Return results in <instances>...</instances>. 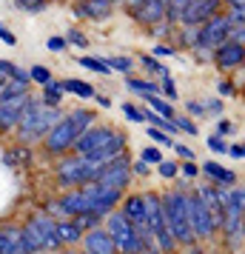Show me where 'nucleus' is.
Segmentation results:
<instances>
[{
    "mask_svg": "<svg viewBox=\"0 0 245 254\" xmlns=\"http://www.w3.org/2000/svg\"><path fill=\"white\" fill-rule=\"evenodd\" d=\"M57 208L63 211V214L77 217V214H83V211H89V197L83 194V191H71V194H66L63 200H60Z\"/></svg>",
    "mask_w": 245,
    "mask_h": 254,
    "instance_id": "obj_17",
    "label": "nucleus"
},
{
    "mask_svg": "<svg viewBox=\"0 0 245 254\" xmlns=\"http://www.w3.org/2000/svg\"><path fill=\"white\" fill-rule=\"evenodd\" d=\"M160 92H165L168 97H177V89H174V83H171V77H165V83L160 86Z\"/></svg>",
    "mask_w": 245,
    "mask_h": 254,
    "instance_id": "obj_44",
    "label": "nucleus"
},
{
    "mask_svg": "<svg viewBox=\"0 0 245 254\" xmlns=\"http://www.w3.org/2000/svg\"><path fill=\"white\" fill-rule=\"evenodd\" d=\"M0 254H14V246H12V240L6 237V231L0 234Z\"/></svg>",
    "mask_w": 245,
    "mask_h": 254,
    "instance_id": "obj_40",
    "label": "nucleus"
},
{
    "mask_svg": "<svg viewBox=\"0 0 245 254\" xmlns=\"http://www.w3.org/2000/svg\"><path fill=\"white\" fill-rule=\"evenodd\" d=\"M0 83H3V71H0Z\"/></svg>",
    "mask_w": 245,
    "mask_h": 254,
    "instance_id": "obj_55",
    "label": "nucleus"
},
{
    "mask_svg": "<svg viewBox=\"0 0 245 254\" xmlns=\"http://www.w3.org/2000/svg\"><path fill=\"white\" fill-rule=\"evenodd\" d=\"M165 9H168V6H165L163 0H143L140 6H134V9H131V14H134L140 23L154 26L157 20H165V17H168Z\"/></svg>",
    "mask_w": 245,
    "mask_h": 254,
    "instance_id": "obj_15",
    "label": "nucleus"
},
{
    "mask_svg": "<svg viewBox=\"0 0 245 254\" xmlns=\"http://www.w3.org/2000/svg\"><path fill=\"white\" fill-rule=\"evenodd\" d=\"M188 223H191V231H194V237L199 240H205L214 234V226H211V214L205 203L199 200V197H188Z\"/></svg>",
    "mask_w": 245,
    "mask_h": 254,
    "instance_id": "obj_8",
    "label": "nucleus"
},
{
    "mask_svg": "<svg viewBox=\"0 0 245 254\" xmlns=\"http://www.w3.org/2000/svg\"><path fill=\"white\" fill-rule=\"evenodd\" d=\"M63 86V92H71V94H80V97H94V89L89 86V83H83V80H63L60 83Z\"/></svg>",
    "mask_w": 245,
    "mask_h": 254,
    "instance_id": "obj_21",
    "label": "nucleus"
},
{
    "mask_svg": "<svg viewBox=\"0 0 245 254\" xmlns=\"http://www.w3.org/2000/svg\"><path fill=\"white\" fill-rule=\"evenodd\" d=\"M220 94H225V97H228V94H234V83L222 80V83H220Z\"/></svg>",
    "mask_w": 245,
    "mask_h": 254,
    "instance_id": "obj_51",
    "label": "nucleus"
},
{
    "mask_svg": "<svg viewBox=\"0 0 245 254\" xmlns=\"http://www.w3.org/2000/svg\"><path fill=\"white\" fill-rule=\"evenodd\" d=\"M148 137H151L154 143H160V146H165V149H168V146H174V143H171V137L165 134L163 128H157V126H151V128H148Z\"/></svg>",
    "mask_w": 245,
    "mask_h": 254,
    "instance_id": "obj_32",
    "label": "nucleus"
},
{
    "mask_svg": "<svg viewBox=\"0 0 245 254\" xmlns=\"http://www.w3.org/2000/svg\"><path fill=\"white\" fill-rule=\"evenodd\" d=\"M214 60L220 69H237L243 63V43H234V40H222L220 46H214Z\"/></svg>",
    "mask_w": 245,
    "mask_h": 254,
    "instance_id": "obj_14",
    "label": "nucleus"
},
{
    "mask_svg": "<svg viewBox=\"0 0 245 254\" xmlns=\"http://www.w3.org/2000/svg\"><path fill=\"white\" fill-rule=\"evenodd\" d=\"M71 123H74V128H77V134H80V131H86V128L92 126L94 123V112H86V109H77V112H74V115L69 117Z\"/></svg>",
    "mask_w": 245,
    "mask_h": 254,
    "instance_id": "obj_23",
    "label": "nucleus"
},
{
    "mask_svg": "<svg viewBox=\"0 0 245 254\" xmlns=\"http://www.w3.org/2000/svg\"><path fill=\"white\" fill-rule=\"evenodd\" d=\"M174 149L180 151V154H183L186 160H191V157H194V151H191V149H186V146H174Z\"/></svg>",
    "mask_w": 245,
    "mask_h": 254,
    "instance_id": "obj_53",
    "label": "nucleus"
},
{
    "mask_svg": "<svg viewBox=\"0 0 245 254\" xmlns=\"http://www.w3.org/2000/svg\"><path fill=\"white\" fill-rule=\"evenodd\" d=\"M123 146H126V137H123V134H117L111 143H105L103 149H94V151H89V154H83V157H86V163H89V166L100 169V166H105L108 160L120 157V154H123Z\"/></svg>",
    "mask_w": 245,
    "mask_h": 254,
    "instance_id": "obj_13",
    "label": "nucleus"
},
{
    "mask_svg": "<svg viewBox=\"0 0 245 254\" xmlns=\"http://www.w3.org/2000/svg\"><path fill=\"white\" fill-rule=\"evenodd\" d=\"M77 63H80V66H86V69H92V71H100V74H108V71H111L105 60H97V58H80Z\"/></svg>",
    "mask_w": 245,
    "mask_h": 254,
    "instance_id": "obj_27",
    "label": "nucleus"
},
{
    "mask_svg": "<svg viewBox=\"0 0 245 254\" xmlns=\"http://www.w3.org/2000/svg\"><path fill=\"white\" fill-rule=\"evenodd\" d=\"M123 214L134 223V220H140L143 217V197H129L126 200V208H123Z\"/></svg>",
    "mask_w": 245,
    "mask_h": 254,
    "instance_id": "obj_25",
    "label": "nucleus"
},
{
    "mask_svg": "<svg viewBox=\"0 0 245 254\" xmlns=\"http://www.w3.org/2000/svg\"><path fill=\"white\" fill-rule=\"evenodd\" d=\"M154 55H157V58H171V55H174V49H168V46H157V49H154Z\"/></svg>",
    "mask_w": 245,
    "mask_h": 254,
    "instance_id": "obj_50",
    "label": "nucleus"
},
{
    "mask_svg": "<svg viewBox=\"0 0 245 254\" xmlns=\"http://www.w3.org/2000/svg\"><path fill=\"white\" fill-rule=\"evenodd\" d=\"M23 237L35 246L37 252H40V249H60V246H63V243L57 240V234H54V220H49V217L29 220L23 226Z\"/></svg>",
    "mask_w": 245,
    "mask_h": 254,
    "instance_id": "obj_3",
    "label": "nucleus"
},
{
    "mask_svg": "<svg viewBox=\"0 0 245 254\" xmlns=\"http://www.w3.org/2000/svg\"><path fill=\"white\" fill-rule=\"evenodd\" d=\"M74 223L80 226V229H97V223H100V214H94V211H83L74 217Z\"/></svg>",
    "mask_w": 245,
    "mask_h": 254,
    "instance_id": "obj_29",
    "label": "nucleus"
},
{
    "mask_svg": "<svg viewBox=\"0 0 245 254\" xmlns=\"http://www.w3.org/2000/svg\"><path fill=\"white\" fill-rule=\"evenodd\" d=\"M43 86H46V89H43V94H46V103L49 106H57L60 97H63V86H60V83H54V80L43 83Z\"/></svg>",
    "mask_w": 245,
    "mask_h": 254,
    "instance_id": "obj_26",
    "label": "nucleus"
},
{
    "mask_svg": "<svg viewBox=\"0 0 245 254\" xmlns=\"http://www.w3.org/2000/svg\"><path fill=\"white\" fill-rule=\"evenodd\" d=\"M86 252H92V254H114L117 246H114V240H111L108 231L92 229L89 234H86Z\"/></svg>",
    "mask_w": 245,
    "mask_h": 254,
    "instance_id": "obj_16",
    "label": "nucleus"
},
{
    "mask_svg": "<svg viewBox=\"0 0 245 254\" xmlns=\"http://www.w3.org/2000/svg\"><path fill=\"white\" fill-rule=\"evenodd\" d=\"M205 109H211V115H220V112H222V103H220V100H211Z\"/></svg>",
    "mask_w": 245,
    "mask_h": 254,
    "instance_id": "obj_52",
    "label": "nucleus"
},
{
    "mask_svg": "<svg viewBox=\"0 0 245 254\" xmlns=\"http://www.w3.org/2000/svg\"><path fill=\"white\" fill-rule=\"evenodd\" d=\"M43 140H46V149L51 154H60V151H66L77 140V128H74V123H71L69 117H60L57 123L43 134Z\"/></svg>",
    "mask_w": 245,
    "mask_h": 254,
    "instance_id": "obj_5",
    "label": "nucleus"
},
{
    "mask_svg": "<svg viewBox=\"0 0 245 254\" xmlns=\"http://www.w3.org/2000/svg\"><path fill=\"white\" fill-rule=\"evenodd\" d=\"M234 123H228V120H220V126H217V134H231Z\"/></svg>",
    "mask_w": 245,
    "mask_h": 254,
    "instance_id": "obj_49",
    "label": "nucleus"
},
{
    "mask_svg": "<svg viewBox=\"0 0 245 254\" xmlns=\"http://www.w3.org/2000/svg\"><path fill=\"white\" fill-rule=\"evenodd\" d=\"M143 66H146L148 71H160L163 77H168V69H165L163 63H157V58H143Z\"/></svg>",
    "mask_w": 245,
    "mask_h": 254,
    "instance_id": "obj_34",
    "label": "nucleus"
},
{
    "mask_svg": "<svg viewBox=\"0 0 245 254\" xmlns=\"http://www.w3.org/2000/svg\"><path fill=\"white\" fill-rule=\"evenodd\" d=\"M183 172H186V177H197V174H199V169H197V166H194L191 160H186V166H183Z\"/></svg>",
    "mask_w": 245,
    "mask_h": 254,
    "instance_id": "obj_48",
    "label": "nucleus"
},
{
    "mask_svg": "<svg viewBox=\"0 0 245 254\" xmlns=\"http://www.w3.org/2000/svg\"><path fill=\"white\" fill-rule=\"evenodd\" d=\"M66 43H74V46H89V40H86V35L83 32H77V29H71L69 35H66Z\"/></svg>",
    "mask_w": 245,
    "mask_h": 254,
    "instance_id": "obj_36",
    "label": "nucleus"
},
{
    "mask_svg": "<svg viewBox=\"0 0 245 254\" xmlns=\"http://www.w3.org/2000/svg\"><path fill=\"white\" fill-rule=\"evenodd\" d=\"M26 100H29V89L0 100V128H3V131L12 128V126H17V117H20V109H23Z\"/></svg>",
    "mask_w": 245,
    "mask_h": 254,
    "instance_id": "obj_11",
    "label": "nucleus"
},
{
    "mask_svg": "<svg viewBox=\"0 0 245 254\" xmlns=\"http://www.w3.org/2000/svg\"><path fill=\"white\" fill-rule=\"evenodd\" d=\"M54 234L60 243H77L83 237V229L77 223H54Z\"/></svg>",
    "mask_w": 245,
    "mask_h": 254,
    "instance_id": "obj_20",
    "label": "nucleus"
},
{
    "mask_svg": "<svg viewBox=\"0 0 245 254\" xmlns=\"http://www.w3.org/2000/svg\"><path fill=\"white\" fill-rule=\"evenodd\" d=\"M174 126L180 128V131H186V134H197V126H194L188 117H174Z\"/></svg>",
    "mask_w": 245,
    "mask_h": 254,
    "instance_id": "obj_35",
    "label": "nucleus"
},
{
    "mask_svg": "<svg viewBox=\"0 0 245 254\" xmlns=\"http://www.w3.org/2000/svg\"><path fill=\"white\" fill-rule=\"evenodd\" d=\"M228 3H231V6H243V0H228Z\"/></svg>",
    "mask_w": 245,
    "mask_h": 254,
    "instance_id": "obj_54",
    "label": "nucleus"
},
{
    "mask_svg": "<svg viewBox=\"0 0 245 254\" xmlns=\"http://www.w3.org/2000/svg\"><path fill=\"white\" fill-rule=\"evenodd\" d=\"M0 71L6 74V77H12V80H20V83H26L29 86V71H23L20 66H14V63H9V60H0Z\"/></svg>",
    "mask_w": 245,
    "mask_h": 254,
    "instance_id": "obj_22",
    "label": "nucleus"
},
{
    "mask_svg": "<svg viewBox=\"0 0 245 254\" xmlns=\"http://www.w3.org/2000/svg\"><path fill=\"white\" fill-rule=\"evenodd\" d=\"M57 120H60L57 106L43 109L37 100L29 97V100L23 103V109H20V117H17V123H20V140H23V143H35V140L43 137Z\"/></svg>",
    "mask_w": 245,
    "mask_h": 254,
    "instance_id": "obj_1",
    "label": "nucleus"
},
{
    "mask_svg": "<svg viewBox=\"0 0 245 254\" xmlns=\"http://www.w3.org/2000/svg\"><path fill=\"white\" fill-rule=\"evenodd\" d=\"M77 14H86L89 20H105L111 14V3H105V0H83L77 6Z\"/></svg>",
    "mask_w": 245,
    "mask_h": 254,
    "instance_id": "obj_18",
    "label": "nucleus"
},
{
    "mask_svg": "<svg viewBox=\"0 0 245 254\" xmlns=\"http://www.w3.org/2000/svg\"><path fill=\"white\" fill-rule=\"evenodd\" d=\"M160 174H163V177H174V174H177V163L160 160Z\"/></svg>",
    "mask_w": 245,
    "mask_h": 254,
    "instance_id": "obj_38",
    "label": "nucleus"
},
{
    "mask_svg": "<svg viewBox=\"0 0 245 254\" xmlns=\"http://www.w3.org/2000/svg\"><path fill=\"white\" fill-rule=\"evenodd\" d=\"M0 40H3L6 46H14V43H17V40H14V35H12V32H9L3 23H0Z\"/></svg>",
    "mask_w": 245,
    "mask_h": 254,
    "instance_id": "obj_41",
    "label": "nucleus"
},
{
    "mask_svg": "<svg viewBox=\"0 0 245 254\" xmlns=\"http://www.w3.org/2000/svg\"><path fill=\"white\" fill-rule=\"evenodd\" d=\"M108 234H111V240L120 252H143V243L134 234V226L126 214H111L108 217Z\"/></svg>",
    "mask_w": 245,
    "mask_h": 254,
    "instance_id": "obj_4",
    "label": "nucleus"
},
{
    "mask_svg": "<svg viewBox=\"0 0 245 254\" xmlns=\"http://www.w3.org/2000/svg\"><path fill=\"white\" fill-rule=\"evenodd\" d=\"M208 149H214V151H225L228 146L222 143V134H220V137H208Z\"/></svg>",
    "mask_w": 245,
    "mask_h": 254,
    "instance_id": "obj_43",
    "label": "nucleus"
},
{
    "mask_svg": "<svg viewBox=\"0 0 245 254\" xmlns=\"http://www.w3.org/2000/svg\"><path fill=\"white\" fill-rule=\"evenodd\" d=\"M105 63H108V69H111V71H123V74L131 71V66H134L129 58H111V60H105Z\"/></svg>",
    "mask_w": 245,
    "mask_h": 254,
    "instance_id": "obj_31",
    "label": "nucleus"
},
{
    "mask_svg": "<svg viewBox=\"0 0 245 254\" xmlns=\"http://www.w3.org/2000/svg\"><path fill=\"white\" fill-rule=\"evenodd\" d=\"M143 217H146V223H148L151 234H160V231L168 229V226H165L163 200H160V197H154V194H146V197H143Z\"/></svg>",
    "mask_w": 245,
    "mask_h": 254,
    "instance_id": "obj_12",
    "label": "nucleus"
},
{
    "mask_svg": "<svg viewBox=\"0 0 245 254\" xmlns=\"http://www.w3.org/2000/svg\"><path fill=\"white\" fill-rule=\"evenodd\" d=\"M143 160L146 163H160L163 160V154H160L157 149H143Z\"/></svg>",
    "mask_w": 245,
    "mask_h": 254,
    "instance_id": "obj_39",
    "label": "nucleus"
},
{
    "mask_svg": "<svg viewBox=\"0 0 245 254\" xmlns=\"http://www.w3.org/2000/svg\"><path fill=\"white\" fill-rule=\"evenodd\" d=\"M26 160H32V151H29V149H14V151H9V154L3 157V163H6V166H14V163H26Z\"/></svg>",
    "mask_w": 245,
    "mask_h": 254,
    "instance_id": "obj_30",
    "label": "nucleus"
},
{
    "mask_svg": "<svg viewBox=\"0 0 245 254\" xmlns=\"http://www.w3.org/2000/svg\"><path fill=\"white\" fill-rule=\"evenodd\" d=\"M131 172H134V174H140V177H146V174H148V163H146V160L134 163V169H131Z\"/></svg>",
    "mask_w": 245,
    "mask_h": 254,
    "instance_id": "obj_47",
    "label": "nucleus"
},
{
    "mask_svg": "<svg viewBox=\"0 0 245 254\" xmlns=\"http://www.w3.org/2000/svg\"><path fill=\"white\" fill-rule=\"evenodd\" d=\"M46 46L51 49V52H63V49H66V37H51Z\"/></svg>",
    "mask_w": 245,
    "mask_h": 254,
    "instance_id": "obj_42",
    "label": "nucleus"
},
{
    "mask_svg": "<svg viewBox=\"0 0 245 254\" xmlns=\"http://www.w3.org/2000/svg\"><path fill=\"white\" fill-rule=\"evenodd\" d=\"M163 214H165V226L171 231V237L177 243H191L194 240V231L188 223V197L174 191V194L165 197L163 203Z\"/></svg>",
    "mask_w": 245,
    "mask_h": 254,
    "instance_id": "obj_2",
    "label": "nucleus"
},
{
    "mask_svg": "<svg viewBox=\"0 0 245 254\" xmlns=\"http://www.w3.org/2000/svg\"><path fill=\"white\" fill-rule=\"evenodd\" d=\"M29 80H35V83H40V86H43V83L51 80V74H49V69H43V66H35V69L29 71Z\"/></svg>",
    "mask_w": 245,
    "mask_h": 254,
    "instance_id": "obj_33",
    "label": "nucleus"
},
{
    "mask_svg": "<svg viewBox=\"0 0 245 254\" xmlns=\"http://www.w3.org/2000/svg\"><path fill=\"white\" fill-rule=\"evenodd\" d=\"M114 137H117V134L111 131V128H92V126H89L86 131L77 134V140H74L71 146L80 151V154H89V151H94V149H103L105 143H111Z\"/></svg>",
    "mask_w": 245,
    "mask_h": 254,
    "instance_id": "obj_10",
    "label": "nucleus"
},
{
    "mask_svg": "<svg viewBox=\"0 0 245 254\" xmlns=\"http://www.w3.org/2000/svg\"><path fill=\"white\" fill-rule=\"evenodd\" d=\"M143 100H146V103L151 106V109L157 112V115H163V117H171V115H174V109H171V106L165 103V100H160L157 94H143Z\"/></svg>",
    "mask_w": 245,
    "mask_h": 254,
    "instance_id": "obj_24",
    "label": "nucleus"
},
{
    "mask_svg": "<svg viewBox=\"0 0 245 254\" xmlns=\"http://www.w3.org/2000/svg\"><path fill=\"white\" fill-rule=\"evenodd\" d=\"M228 151H231V157H237V160H243V157H245V149H243V143H234V146H231Z\"/></svg>",
    "mask_w": 245,
    "mask_h": 254,
    "instance_id": "obj_46",
    "label": "nucleus"
},
{
    "mask_svg": "<svg viewBox=\"0 0 245 254\" xmlns=\"http://www.w3.org/2000/svg\"><path fill=\"white\" fill-rule=\"evenodd\" d=\"M228 29H231V20L228 17H222V14H214L208 17L202 29H199V37L194 46H202V49H211V46H220L222 40L228 37Z\"/></svg>",
    "mask_w": 245,
    "mask_h": 254,
    "instance_id": "obj_7",
    "label": "nucleus"
},
{
    "mask_svg": "<svg viewBox=\"0 0 245 254\" xmlns=\"http://www.w3.org/2000/svg\"><path fill=\"white\" fill-rule=\"evenodd\" d=\"M123 112H126V117H129V120H134V123H143V120H146L140 109H137V106H131V103L123 106Z\"/></svg>",
    "mask_w": 245,
    "mask_h": 254,
    "instance_id": "obj_37",
    "label": "nucleus"
},
{
    "mask_svg": "<svg viewBox=\"0 0 245 254\" xmlns=\"http://www.w3.org/2000/svg\"><path fill=\"white\" fill-rule=\"evenodd\" d=\"M217 9H220V0H191L180 12V20L186 26H202L208 17L217 14Z\"/></svg>",
    "mask_w": 245,
    "mask_h": 254,
    "instance_id": "obj_9",
    "label": "nucleus"
},
{
    "mask_svg": "<svg viewBox=\"0 0 245 254\" xmlns=\"http://www.w3.org/2000/svg\"><path fill=\"white\" fill-rule=\"evenodd\" d=\"M188 112H191V115H194V117H202V115H205V112H208V109H205V106H202V103H188Z\"/></svg>",
    "mask_w": 245,
    "mask_h": 254,
    "instance_id": "obj_45",
    "label": "nucleus"
},
{
    "mask_svg": "<svg viewBox=\"0 0 245 254\" xmlns=\"http://www.w3.org/2000/svg\"><path fill=\"white\" fill-rule=\"evenodd\" d=\"M202 172L208 174L211 180H217V183H222V186H234V180H237L234 172H228V169H222L220 163H211V160L202 166Z\"/></svg>",
    "mask_w": 245,
    "mask_h": 254,
    "instance_id": "obj_19",
    "label": "nucleus"
},
{
    "mask_svg": "<svg viewBox=\"0 0 245 254\" xmlns=\"http://www.w3.org/2000/svg\"><path fill=\"white\" fill-rule=\"evenodd\" d=\"M129 89L137 94H157L160 92V86H154V83L148 80H129Z\"/></svg>",
    "mask_w": 245,
    "mask_h": 254,
    "instance_id": "obj_28",
    "label": "nucleus"
},
{
    "mask_svg": "<svg viewBox=\"0 0 245 254\" xmlns=\"http://www.w3.org/2000/svg\"><path fill=\"white\" fill-rule=\"evenodd\" d=\"M97 183L103 186H117V189H126V183L131 180V166L129 160L120 154V157H114V160H108L105 166H100L97 169V177H94Z\"/></svg>",
    "mask_w": 245,
    "mask_h": 254,
    "instance_id": "obj_6",
    "label": "nucleus"
}]
</instances>
